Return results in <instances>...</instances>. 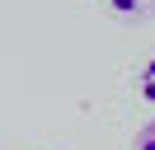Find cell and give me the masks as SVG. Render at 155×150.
<instances>
[{"instance_id": "cell-1", "label": "cell", "mask_w": 155, "mask_h": 150, "mask_svg": "<svg viewBox=\"0 0 155 150\" xmlns=\"http://www.w3.org/2000/svg\"><path fill=\"white\" fill-rule=\"evenodd\" d=\"M136 89H141V99H146V103H155V56L141 66V75H136Z\"/></svg>"}, {"instance_id": "cell-2", "label": "cell", "mask_w": 155, "mask_h": 150, "mask_svg": "<svg viewBox=\"0 0 155 150\" xmlns=\"http://www.w3.org/2000/svg\"><path fill=\"white\" fill-rule=\"evenodd\" d=\"M108 5H113L117 14H127V19H136V14H141V5H146V0H108Z\"/></svg>"}, {"instance_id": "cell-3", "label": "cell", "mask_w": 155, "mask_h": 150, "mask_svg": "<svg viewBox=\"0 0 155 150\" xmlns=\"http://www.w3.org/2000/svg\"><path fill=\"white\" fill-rule=\"evenodd\" d=\"M136 150H155V122H146L141 136H136Z\"/></svg>"}]
</instances>
